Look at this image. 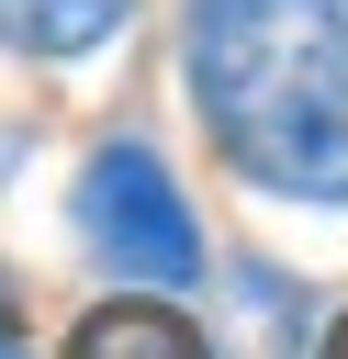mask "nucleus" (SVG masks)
<instances>
[{"instance_id": "obj_6", "label": "nucleus", "mask_w": 348, "mask_h": 359, "mask_svg": "<svg viewBox=\"0 0 348 359\" xmlns=\"http://www.w3.org/2000/svg\"><path fill=\"white\" fill-rule=\"evenodd\" d=\"M326 359H348V325H337V337H326Z\"/></svg>"}, {"instance_id": "obj_4", "label": "nucleus", "mask_w": 348, "mask_h": 359, "mask_svg": "<svg viewBox=\"0 0 348 359\" xmlns=\"http://www.w3.org/2000/svg\"><path fill=\"white\" fill-rule=\"evenodd\" d=\"M67 359H202V337H191L168 303H101V314L67 337Z\"/></svg>"}, {"instance_id": "obj_5", "label": "nucleus", "mask_w": 348, "mask_h": 359, "mask_svg": "<svg viewBox=\"0 0 348 359\" xmlns=\"http://www.w3.org/2000/svg\"><path fill=\"white\" fill-rule=\"evenodd\" d=\"M0 359H34V337H22V325H11V314H0Z\"/></svg>"}, {"instance_id": "obj_2", "label": "nucleus", "mask_w": 348, "mask_h": 359, "mask_svg": "<svg viewBox=\"0 0 348 359\" xmlns=\"http://www.w3.org/2000/svg\"><path fill=\"white\" fill-rule=\"evenodd\" d=\"M79 236L112 258V280H146V292H191L202 280V224H191L180 180L146 146H101L79 168Z\"/></svg>"}, {"instance_id": "obj_3", "label": "nucleus", "mask_w": 348, "mask_h": 359, "mask_svg": "<svg viewBox=\"0 0 348 359\" xmlns=\"http://www.w3.org/2000/svg\"><path fill=\"white\" fill-rule=\"evenodd\" d=\"M123 11L135 0H0V45H22V56H90V45L123 34Z\"/></svg>"}, {"instance_id": "obj_1", "label": "nucleus", "mask_w": 348, "mask_h": 359, "mask_svg": "<svg viewBox=\"0 0 348 359\" xmlns=\"http://www.w3.org/2000/svg\"><path fill=\"white\" fill-rule=\"evenodd\" d=\"M191 101L281 202H348V0H191Z\"/></svg>"}]
</instances>
